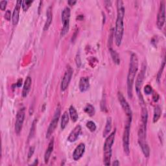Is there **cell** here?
Returning a JSON list of instances; mask_svg holds the SVG:
<instances>
[{"instance_id": "obj_11", "label": "cell", "mask_w": 166, "mask_h": 166, "mask_svg": "<svg viewBox=\"0 0 166 166\" xmlns=\"http://www.w3.org/2000/svg\"><path fill=\"white\" fill-rule=\"evenodd\" d=\"M73 69L72 68L71 66H68V67L66 69V71L64 75L63 78H62V81L61 82L60 85V88L62 91H65L66 89L68 88L69 86V82L72 80V77L73 75Z\"/></svg>"}, {"instance_id": "obj_17", "label": "cell", "mask_w": 166, "mask_h": 166, "mask_svg": "<svg viewBox=\"0 0 166 166\" xmlns=\"http://www.w3.org/2000/svg\"><path fill=\"white\" fill-rule=\"evenodd\" d=\"M53 149H54V138H53L52 140L50 141V142L49 143L48 149H46V151H45L44 155V161L45 164L48 163L49 158H50L51 157V153L53 151Z\"/></svg>"}, {"instance_id": "obj_16", "label": "cell", "mask_w": 166, "mask_h": 166, "mask_svg": "<svg viewBox=\"0 0 166 166\" xmlns=\"http://www.w3.org/2000/svg\"><path fill=\"white\" fill-rule=\"evenodd\" d=\"M31 84H32L31 77L29 76L27 77L26 81H25V82H24L23 88V90H22V96L23 97H26L27 96V95L31 90Z\"/></svg>"}, {"instance_id": "obj_37", "label": "cell", "mask_w": 166, "mask_h": 166, "mask_svg": "<svg viewBox=\"0 0 166 166\" xmlns=\"http://www.w3.org/2000/svg\"><path fill=\"white\" fill-rule=\"evenodd\" d=\"M16 85L18 87H20L22 85V79H19Z\"/></svg>"}, {"instance_id": "obj_27", "label": "cell", "mask_w": 166, "mask_h": 166, "mask_svg": "<svg viewBox=\"0 0 166 166\" xmlns=\"http://www.w3.org/2000/svg\"><path fill=\"white\" fill-rule=\"evenodd\" d=\"M86 127L92 132H95L97 128L96 124H95V123L92 121H89L86 123Z\"/></svg>"}, {"instance_id": "obj_19", "label": "cell", "mask_w": 166, "mask_h": 166, "mask_svg": "<svg viewBox=\"0 0 166 166\" xmlns=\"http://www.w3.org/2000/svg\"><path fill=\"white\" fill-rule=\"evenodd\" d=\"M111 129H112V118L110 117H109L107 118L106 125L105 128H104L103 136L106 137L107 136H109V133L111 131Z\"/></svg>"}, {"instance_id": "obj_14", "label": "cell", "mask_w": 166, "mask_h": 166, "mask_svg": "<svg viewBox=\"0 0 166 166\" xmlns=\"http://www.w3.org/2000/svg\"><path fill=\"white\" fill-rule=\"evenodd\" d=\"M81 130H82L81 127V125H79V124H78V125H77L75 127L68 136V142H75L81 134Z\"/></svg>"}, {"instance_id": "obj_34", "label": "cell", "mask_w": 166, "mask_h": 166, "mask_svg": "<svg viewBox=\"0 0 166 166\" xmlns=\"http://www.w3.org/2000/svg\"><path fill=\"white\" fill-rule=\"evenodd\" d=\"M34 152H35V147H31L29 149V152H28V158H30L31 157H32Z\"/></svg>"}, {"instance_id": "obj_18", "label": "cell", "mask_w": 166, "mask_h": 166, "mask_svg": "<svg viewBox=\"0 0 166 166\" xmlns=\"http://www.w3.org/2000/svg\"><path fill=\"white\" fill-rule=\"evenodd\" d=\"M46 15H47V20H46V22H45V25H44V31H47L49 29V27H50L51 24L52 23L53 13H52V8H51V7H48V9L47 10V12H46Z\"/></svg>"}, {"instance_id": "obj_39", "label": "cell", "mask_w": 166, "mask_h": 166, "mask_svg": "<svg viewBox=\"0 0 166 166\" xmlns=\"http://www.w3.org/2000/svg\"><path fill=\"white\" fill-rule=\"evenodd\" d=\"M113 165H119V161L118 160H115L114 161V163H113V164H112Z\"/></svg>"}, {"instance_id": "obj_38", "label": "cell", "mask_w": 166, "mask_h": 166, "mask_svg": "<svg viewBox=\"0 0 166 166\" xmlns=\"http://www.w3.org/2000/svg\"><path fill=\"white\" fill-rule=\"evenodd\" d=\"M76 3H77L76 1H69V2H68V4H69V5H71V6L74 5Z\"/></svg>"}, {"instance_id": "obj_20", "label": "cell", "mask_w": 166, "mask_h": 166, "mask_svg": "<svg viewBox=\"0 0 166 166\" xmlns=\"http://www.w3.org/2000/svg\"><path fill=\"white\" fill-rule=\"evenodd\" d=\"M69 115L67 111H65L63 113V114H62V119H61V124H60L62 130H64L66 127V126H67L68 123H69Z\"/></svg>"}, {"instance_id": "obj_26", "label": "cell", "mask_w": 166, "mask_h": 166, "mask_svg": "<svg viewBox=\"0 0 166 166\" xmlns=\"http://www.w3.org/2000/svg\"><path fill=\"white\" fill-rule=\"evenodd\" d=\"M63 23V27H62V31L60 32V36H64L66 35L69 31V20L66 21V22L62 23Z\"/></svg>"}, {"instance_id": "obj_29", "label": "cell", "mask_w": 166, "mask_h": 166, "mask_svg": "<svg viewBox=\"0 0 166 166\" xmlns=\"http://www.w3.org/2000/svg\"><path fill=\"white\" fill-rule=\"evenodd\" d=\"M32 2V1H23L22 5L23 10L24 11H27L29 9V8L31 7Z\"/></svg>"}, {"instance_id": "obj_12", "label": "cell", "mask_w": 166, "mask_h": 166, "mask_svg": "<svg viewBox=\"0 0 166 166\" xmlns=\"http://www.w3.org/2000/svg\"><path fill=\"white\" fill-rule=\"evenodd\" d=\"M85 143H80L79 145L75 149V151L73 153V158L74 160L77 161L79 160L85 154Z\"/></svg>"}, {"instance_id": "obj_33", "label": "cell", "mask_w": 166, "mask_h": 166, "mask_svg": "<svg viewBox=\"0 0 166 166\" xmlns=\"http://www.w3.org/2000/svg\"><path fill=\"white\" fill-rule=\"evenodd\" d=\"M5 18L7 21H10L11 18V12L10 10H7L5 14Z\"/></svg>"}, {"instance_id": "obj_23", "label": "cell", "mask_w": 166, "mask_h": 166, "mask_svg": "<svg viewBox=\"0 0 166 166\" xmlns=\"http://www.w3.org/2000/svg\"><path fill=\"white\" fill-rule=\"evenodd\" d=\"M161 108L159 106H156L155 108V110H154V115H153V123H155L158 121L159 119L161 117Z\"/></svg>"}, {"instance_id": "obj_35", "label": "cell", "mask_w": 166, "mask_h": 166, "mask_svg": "<svg viewBox=\"0 0 166 166\" xmlns=\"http://www.w3.org/2000/svg\"><path fill=\"white\" fill-rule=\"evenodd\" d=\"M76 63H77V65L78 67H79V66H81V59H80V55H78L76 57Z\"/></svg>"}, {"instance_id": "obj_32", "label": "cell", "mask_w": 166, "mask_h": 166, "mask_svg": "<svg viewBox=\"0 0 166 166\" xmlns=\"http://www.w3.org/2000/svg\"><path fill=\"white\" fill-rule=\"evenodd\" d=\"M7 1H2L0 2V9L2 11H5L7 7Z\"/></svg>"}, {"instance_id": "obj_4", "label": "cell", "mask_w": 166, "mask_h": 166, "mask_svg": "<svg viewBox=\"0 0 166 166\" xmlns=\"http://www.w3.org/2000/svg\"><path fill=\"white\" fill-rule=\"evenodd\" d=\"M146 129L147 124L141 123L138 130V143L144 156L148 158L150 155V149L146 141Z\"/></svg>"}, {"instance_id": "obj_13", "label": "cell", "mask_w": 166, "mask_h": 166, "mask_svg": "<svg viewBox=\"0 0 166 166\" xmlns=\"http://www.w3.org/2000/svg\"><path fill=\"white\" fill-rule=\"evenodd\" d=\"M22 1H18L16 3V5L14 7V9L13 11V13H12V23H13L14 26L17 25L19 21L20 18V11L21 6L22 5Z\"/></svg>"}, {"instance_id": "obj_25", "label": "cell", "mask_w": 166, "mask_h": 166, "mask_svg": "<svg viewBox=\"0 0 166 166\" xmlns=\"http://www.w3.org/2000/svg\"><path fill=\"white\" fill-rule=\"evenodd\" d=\"M84 110L85 112L88 114L90 117L94 115L95 114V109L93 105H91V104H87L86 106L85 107Z\"/></svg>"}, {"instance_id": "obj_3", "label": "cell", "mask_w": 166, "mask_h": 166, "mask_svg": "<svg viewBox=\"0 0 166 166\" xmlns=\"http://www.w3.org/2000/svg\"><path fill=\"white\" fill-rule=\"evenodd\" d=\"M115 133L116 129H115L110 135L108 136L105 140V142L104 143L103 162L105 165H110L112 158V145L114 143Z\"/></svg>"}, {"instance_id": "obj_36", "label": "cell", "mask_w": 166, "mask_h": 166, "mask_svg": "<svg viewBox=\"0 0 166 166\" xmlns=\"http://www.w3.org/2000/svg\"><path fill=\"white\" fill-rule=\"evenodd\" d=\"M158 98H159L158 95L157 93H155L154 94V95H153V99H154V101H157L158 100Z\"/></svg>"}, {"instance_id": "obj_2", "label": "cell", "mask_w": 166, "mask_h": 166, "mask_svg": "<svg viewBox=\"0 0 166 166\" xmlns=\"http://www.w3.org/2000/svg\"><path fill=\"white\" fill-rule=\"evenodd\" d=\"M138 70V59L136 54L132 53L131 56L129 69L127 75V94L130 99L132 97V90L136 75Z\"/></svg>"}, {"instance_id": "obj_5", "label": "cell", "mask_w": 166, "mask_h": 166, "mask_svg": "<svg viewBox=\"0 0 166 166\" xmlns=\"http://www.w3.org/2000/svg\"><path fill=\"white\" fill-rule=\"evenodd\" d=\"M131 121L130 120H127L125 127L123 132V147L124 153L127 155L130 154V131H131Z\"/></svg>"}, {"instance_id": "obj_10", "label": "cell", "mask_w": 166, "mask_h": 166, "mask_svg": "<svg viewBox=\"0 0 166 166\" xmlns=\"http://www.w3.org/2000/svg\"><path fill=\"white\" fill-rule=\"evenodd\" d=\"M165 20V2L161 1L157 16V26L161 29L163 27Z\"/></svg>"}, {"instance_id": "obj_24", "label": "cell", "mask_w": 166, "mask_h": 166, "mask_svg": "<svg viewBox=\"0 0 166 166\" xmlns=\"http://www.w3.org/2000/svg\"><path fill=\"white\" fill-rule=\"evenodd\" d=\"M110 52L112 59L114 63L115 64L119 65L120 64V57L119 54L111 48H110Z\"/></svg>"}, {"instance_id": "obj_21", "label": "cell", "mask_w": 166, "mask_h": 166, "mask_svg": "<svg viewBox=\"0 0 166 166\" xmlns=\"http://www.w3.org/2000/svg\"><path fill=\"white\" fill-rule=\"evenodd\" d=\"M69 115L70 116V118L72 120L73 122H76L78 118V115L76 109L75 107L72 105L69 108Z\"/></svg>"}, {"instance_id": "obj_1", "label": "cell", "mask_w": 166, "mask_h": 166, "mask_svg": "<svg viewBox=\"0 0 166 166\" xmlns=\"http://www.w3.org/2000/svg\"><path fill=\"white\" fill-rule=\"evenodd\" d=\"M117 3V19L115 22V42L117 46H120L124 32V24L123 18L125 13L123 2L121 0H118L116 2Z\"/></svg>"}, {"instance_id": "obj_31", "label": "cell", "mask_w": 166, "mask_h": 166, "mask_svg": "<svg viewBox=\"0 0 166 166\" xmlns=\"http://www.w3.org/2000/svg\"><path fill=\"white\" fill-rule=\"evenodd\" d=\"M144 92L145 94H147V95H149V94H152V86L149 85H147L145 86L144 88Z\"/></svg>"}, {"instance_id": "obj_28", "label": "cell", "mask_w": 166, "mask_h": 166, "mask_svg": "<svg viewBox=\"0 0 166 166\" xmlns=\"http://www.w3.org/2000/svg\"><path fill=\"white\" fill-rule=\"evenodd\" d=\"M165 60H164L162 62V64H161V67L160 68L159 72L157 74V82H160V81L161 77V75H162V73H163V71H164V68H165Z\"/></svg>"}, {"instance_id": "obj_40", "label": "cell", "mask_w": 166, "mask_h": 166, "mask_svg": "<svg viewBox=\"0 0 166 166\" xmlns=\"http://www.w3.org/2000/svg\"><path fill=\"white\" fill-rule=\"evenodd\" d=\"M38 164V160H35V162L34 164H32V165H37Z\"/></svg>"}, {"instance_id": "obj_30", "label": "cell", "mask_w": 166, "mask_h": 166, "mask_svg": "<svg viewBox=\"0 0 166 166\" xmlns=\"http://www.w3.org/2000/svg\"><path fill=\"white\" fill-rule=\"evenodd\" d=\"M35 130H36V120H35V121H33V123L32 124L30 134H29V139L32 138V136H34V134L35 133Z\"/></svg>"}, {"instance_id": "obj_22", "label": "cell", "mask_w": 166, "mask_h": 166, "mask_svg": "<svg viewBox=\"0 0 166 166\" xmlns=\"http://www.w3.org/2000/svg\"><path fill=\"white\" fill-rule=\"evenodd\" d=\"M70 15H71V11L69 7H66L62 12V22L63 23L66 21L69 20Z\"/></svg>"}, {"instance_id": "obj_8", "label": "cell", "mask_w": 166, "mask_h": 166, "mask_svg": "<svg viewBox=\"0 0 166 166\" xmlns=\"http://www.w3.org/2000/svg\"><path fill=\"white\" fill-rule=\"evenodd\" d=\"M25 116H26V109L23 107L22 108V109H20L18 111L17 114H16L15 123V132L17 134H19L21 131L22 129Z\"/></svg>"}, {"instance_id": "obj_9", "label": "cell", "mask_w": 166, "mask_h": 166, "mask_svg": "<svg viewBox=\"0 0 166 166\" xmlns=\"http://www.w3.org/2000/svg\"><path fill=\"white\" fill-rule=\"evenodd\" d=\"M118 97L119 101L120 103V105H121V107L123 108V109L124 112V113L127 116V120H130V121H132V110L131 108L129 105V104L127 102V101L124 98L123 96V95L122 94L121 92H119L118 94Z\"/></svg>"}, {"instance_id": "obj_7", "label": "cell", "mask_w": 166, "mask_h": 166, "mask_svg": "<svg viewBox=\"0 0 166 166\" xmlns=\"http://www.w3.org/2000/svg\"><path fill=\"white\" fill-rule=\"evenodd\" d=\"M60 109L59 107H58L55 111V114H54L51 121L50 124H49V127L48 128L47 133H46L47 139L50 138V136L52 135L54 131H55V130L56 129L58 124V122H59V120L60 118Z\"/></svg>"}, {"instance_id": "obj_15", "label": "cell", "mask_w": 166, "mask_h": 166, "mask_svg": "<svg viewBox=\"0 0 166 166\" xmlns=\"http://www.w3.org/2000/svg\"><path fill=\"white\" fill-rule=\"evenodd\" d=\"M79 90L81 92H85L90 88V78L88 77H81L79 81Z\"/></svg>"}, {"instance_id": "obj_6", "label": "cell", "mask_w": 166, "mask_h": 166, "mask_svg": "<svg viewBox=\"0 0 166 166\" xmlns=\"http://www.w3.org/2000/svg\"><path fill=\"white\" fill-rule=\"evenodd\" d=\"M145 67H143V68L141 70L140 73L138 74V77H137L136 81L135 82V88H136V92L137 95L140 99V104L142 106L145 105V102L143 100V96L142 95V92H141V88H142V86L143 85V82L144 80L145 77Z\"/></svg>"}]
</instances>
